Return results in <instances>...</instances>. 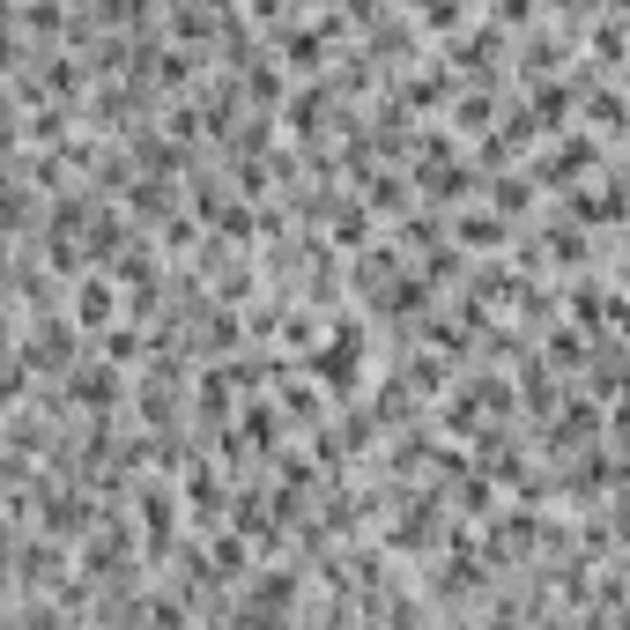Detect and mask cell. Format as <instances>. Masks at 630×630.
Returning <instances> with one entry per match:
<instances>
[{"label":"cell","mask_w":630,"mask_h":630,"mask_svg":"<svg viewBox=\"0 0 630 630\" xmlns=\"http://www.w3.org/2000/svg\"><path fill=\"white\" fill-rule=\"evenodd\" d=\"M453 238H461V245H497V238H504L497 209H467L461 223H453Z\"/></svg>","instance_id":"cell-1"}]
</instances>
